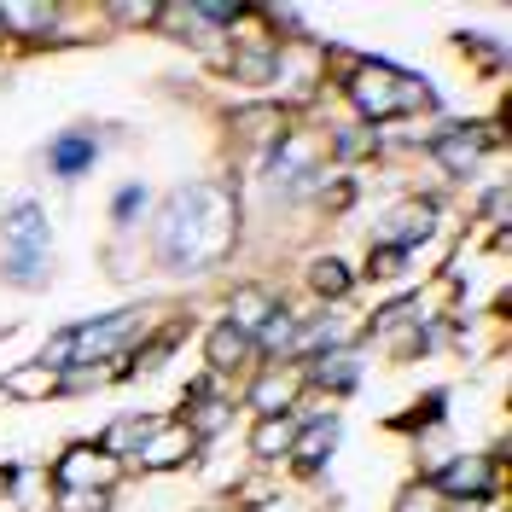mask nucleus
<instances>
[{
  "label": "nucleus",
  "mask_w": 512,
  "mask_h": 512,
  "mask_svg": "<svg viewBox=\"0 0 512 512\" xmlns=\"http://www.w3.org/2000/svg\"><path fill=\"white\" fill-rule=\"evenodd\" d=\"M332 448H338V414H315L309 425H297V437H291V466L315 472Z\"/></svg>",
  "instance_id": "obj_11"
},
{
  "label": "nucleus",
  "mask_w": 512,
  "mask_h": 512,
  "mask_svg": "<svg viewBox=\"0 0 512 512\" xmlns=\"http://www.w3.org/2000/svg\"><path fill=\"white\" fill-rule=\"evenodd\" d=\"M309 379H315L320 390H355V384H361V361H355L350 350H338V355H315Z\"/></svg>",
  "instance_id": "obj_17"
},
{
  "label": "nucleus",
  "mask_w": 512,
  "mask_h": 512,
  "mask_svg": "<svg viewBox=\"0 0 512 512\" xmlns=\"http://www.w3.org/2000/svg\"><path fill=\"white\" fill-rule=\"evenodd\" d=\"M431 222H437V204L431 198H408V204H396V210H384L379 222V239L373 245H390V251H414L419 239H431Z\"/></svg>",
  "instance_id": "obj_6"
},
{
  "label": "nucleus",
  "mask_w": 512,
  "mask_h": 512,
  "mask_svg": "<svg viewBox=\"0 0 512 512\" xmlns=\"http://www.w3.org/2000/svg\"><path fill=\"white\" fill-rule=\"evenodd\" d=\"M6 256H53V227L35 198H18L6 210Z\"/></svg>",
  "instance_id": "obj_7"
},
{
  "label": "nucleus",
  "mask_w": 512,
  "mask_h": 512,
  "mask_svg": "<svg viewBox=\"0 0 512 512\" xmlns=\"http://www.w3.org/2000/svg\"><path fill=\"white\" fill-rule=\"evenodd\" d=\"M94 163H99V140L94 134H82V128L53 134V146H47V169H53L59 181H82Z\"/></svg>",
  "instance_id": "obj_9"
},
{
  "label": "nucleus",
  "mask_w": 512,
  "mask_h": 512,
  "mask_svg": "<svg viewBox=\"0 0 512 512\" xmlns=\"http://www.w3.org/2000/svg\"><path fill=\"white\" fill-rule=\"evenodd\" d=\"M402 268H408V256H402V251L373 245V256H367V280H373V286H396V280H402Z\"/></svg>",
  "instance_id": "obj_22"
},
{
  "label": "nucleus",
  "mask_w": 512,
  "mask_h": 512,
  "mask_svg": "<svg viewBox=\"0 0 512 512\" xmlns=\"http://www.w3.org/2000/svg\"><path fill=\"white\" fill-rule=\"evenodd\" d=\"M6 396H18V402H41V396H59V373L53 367H41V361H24V367H12L6 384H0Z\"/></svg>",
  "instance_id": "obj_16"
},
{
  "label": "nucleus",
  "mask_w": 512,
  "mask_h": 512,
  "mask_svg": "<svg viewBox=\"0 0 512 512\" xmlns=\"http://www.w3.org/2000/svg\"><path fill=\"white\" fill-rule=\"evenodd\" d=\"M140 210H146V181H134V187H123L117 198H111V222L117 227H134Z\"/></svg>",
  "instance_id": "obj_24"
},
{
  "label": "nucleus",
  "mask_w": 512,
  "mask_h": 512,
  "mask_svg": "<svg viewBox=\"0 0 512 512\" xmlns=\"http://www.w3.org/2000/svg\"><path fill=\"white\" fill-rule=\"evenodd\" d=\"M0 30L18 41H47L59 30V6H0Z\"/></svg>",
  "instance_id": "obj_14"
},
{
  "label": "nucleus",
  "mask_w": 512,
  "mask_h": 512,
  "mask_svg": "<svg viewBox=\"0 0 512 512\" xmlns=\"http://www.w3.org/2000/svg\"><path fill=\"white\" fill-rule=\"evenodd\" d=\"M309 286H315V297H332V303H338V297L355 291V274L338 256H315V262H309Z\"/></svg>",
  "instance_id": "obj_19"
},
{
  "label": "nucleus",
  "mask_w": 512,
  "mask_h": 512,
  "mask_svg": "<svg viewBox=\"0 0 512 512\" xmlns=\"http://www.w3.org/2000/svg\"><path fill=\"white\" fill-rule=\"evenodd\" d=\"M297 338H303V320L297 315H286V309H274V315L256 326V338L251 344H262L268 355H286V350H297Z\"/></svg>",
  "instance_id": "obj_18"
},
{
  "label": "nucleus",
  "mask_w": 512,
  "mask_h": 512,
  "mask_svg": "<svg viewBox=\"0 0 512 512\" xmlns=\"http://www.w3.org/2000/svg\"><path fill=\"white\" fill-rule=\"evenodd\" d=\"M117 478H123V466H117L99 443H70L59 460H53V483H59V495L64 489H117Z\"/></svg>",
  "instance_id": "obj_4"
},
{
  "label": "nucleus",
  "mask_w": 512,
  "mask_h": 512,
  "mask_svg": "<svg viewBox=\"0 0 512 512\" xmlns=\"http://www.w3.org/2000/svg\"><path fill=\"white\" fill-rule=\"evenodd\" d=\"M373 152H379V134H373V128H344V134L332 140V158H344V163L373 158Z\"/></svg>",
  "instance_id": "obj_23"
},
{
  "label": "nucleus",
  "mask_w": 512,
  "mask_h": 512,
  "mask_svg": "<svg viewBox=\"0 0 512 512\" xmlns=\"http://www.w3.org/2000/svg\"><path fill=\"white\" fill-rule=\"evenodd\" d=\"M152 245L169 268H210L233 251V192L192 181L175 187L163 204V222L152 233Z\"/></svg>",
  "instance_id": "obj_1"
},
{
  "label": "nucleus",
  "mask_w": 512,
  "mask_h": 512,
  "mask_svg": "<svg viewBox=\"0 0 512 512\" xmlns=\"http://www.w3.org/2000/svg\"><path fill=\"white\" fill-rule=\"evenodd\" d=\"M268 315H274V297H268V291H256V286L233 291V326H239L245 338H256V326Z\"/></svg>",
  "instance_id": "obj_20"
},
{
  "label": "nucleus",
  "mask_w": 512,
  "mask_h": 512,
  "mask_svg": "<svg viewBox=\"0 0 512 512\" xmlns=\"http://www.w3.org/2000/svg\"><path fill=\"white\" fill-rule=\"evenodd\" d=\"M59 512H111V489H64Z\"/></svg>",
  "instance_id": "obj_25"
},
{
  "label": "nucleus",
  "mask_w": 512,
  "mask_h": 512,
  "mask_svg": "<svg viewBox=\"0 0 512 512\" xmlns=\"http://www.w3.org/2000/svg\"><path fill=\"white\" fill-rule=\"evenodd\" d=\"M297 425H303V419H291V414H268V419H256V431H251V454H256V460H286V454H291V437H297Z\"/></svg>",
  "instance_id": "obj_15"
},
{
  "label": "nucleus",
  "mask_w": 512,
  "mask_h": 512,
  "mask_svg": "<svg viewBox=\"0 0 512 512\" xmlns=\"http://www.w3.org/2000/svg\"><path fill=\"white\" fill-rule=\"evenodd\" d=\"M297 373H286V367H268L262 379L251 384V408L256 419H268V414H291V396H297Z\"/></svg>",
  "instance_id": "obj_13"
},
{
  "label": "nucleus",
  "mask_w": 512,
  "mask_h": 512,
  "mask_svg": "<svg viewBox=\"0 0 512 512\" xmlns=\"http://www.w3.org/2000/svg\"><path fill=\"white\" fill-rule=\"evenodd\" d=\"M192 454H198V437L187 431V419H163L158 431L140 443L134 466H146V472H169V466H181V460H192Z\"/></svg>",
  "instance_id": "obj_8"
},
{
  "label": "nucleus",
  "mask_w": 512,
  "mask_h": 512,
  "mask_svg": "<svg viewBox=\"0 0 512 512\" xmlns=\"http://www.w3.org/2000/svg\"><path fill=\"white\" fill-rule=\"evenodd\" d=\"M158 425H163V414H134V419H117V425H111V431L99 437V448H105V454H111V460L123 466V460H134V454H140V443H146V437H152Z\"/></svg>",
  "instance_id": "obj_12"
},
{
  "label": "nucleus",
  "mask_w": 512,
  "mask_h": 512,
  "mask_svg": "<svg viewBox=\"0 0 512 512\" xmlns=\"http://www.w3.org/2000/svg\"><path fill=\"white\" fill-rule=\"evenodd\" d=\"M111 18H123V24H152L158 6H111Z\"/></svg>",
  "instance_id": "obj_26"
},
{
  "label": "nucleus",
  "mask_w": 512,
  "mask_h": 512,
  "mask_svg": "<svg viewBox=\"0 0 512 512\" xmlns=\"http://www.w3.org/2000/svg\"><path fill=\"white\" fill-rule=\"evenodd\" d=\"M483 146H495V140H489V128H478V123H454V128H443V134H431V158L443 163L454 181H472Z\"/></svg>",
  "instance_id": "obj_5"
},
{
  "label": "nucleus",
  "mask_w": 512,
  "mask_h": 512,
  "mask_svg": "<svg viewBox=\"0 0 512 512\" xmlns=\"http://www.w3.org/2000/svg\"><path fill=\"white\" fill-rule=\"evenodd\" d=\"M251 338L233 326V320H216L210 326V338H204V361H210V379H222V373H239L245 361H251Z\"/></svg>",
  "instance_id": "obj_10"
},
{
  "label": "nucleus",
  "mask_w": 512,
  "mask_h": 512,
  "mask_svg": "<svg viewBox=\"0 0 512 512\" xmlns=\"http://www.w3.org/2000/svg\"><path fill=\"white\" fill-rule=\"evenodd\" d=\"M0 268H6V280L24 291H41L53 280V256H0Z\"/></svg>",
  "instance_id": "obj_21"
},
{
  "label": "nucleus",
  "mask_w": 512,
  "mask_h": 512,
  "mask_svg": "<svg viewBox=\"0 0 512 512\" xmlns=\"http://www.w3.org/2000/svg\"><path fill=\"white\" fill-rule=\"evenodd\" d=\"M495 483H501V466L483 454H454L431 472V489L443 501H495Z\"/></svg>",
  "instance_id": "obj_3"
},
{
  "label": "nucleus",
  "mask_w": 512,
  "mask_h": 512,
  "mask_svg": "<svg viewBox=\"0 0 512 512\" xmlns=\"http://www.w3.org/2000/svg\"><path fill=\"white\" fill-rule=\"evenodd\" d=\"M344 99L361 111V123H396V117H414L425 105H437V94L419 76L384 59H355L350 76H344Z\"/></svg>",
  "instance_id": "obj_2"
}]
</instances>
